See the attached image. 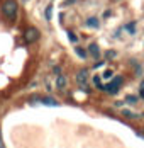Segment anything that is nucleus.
I'll return each instance as SVG.
<instances>
[{
    "mask_svg": "<svg viewBox=\"0 0 144 148\" xmlns=\"http://www.w3.org/2000/svg\"><path fill=\"white\" fill-rule=\"evenodd\" d=\"M0 148H5V143H3V138H2V131H0Z\"/></svg>",
    "mask_w": 144,
    "mask_h": 148,
    "instance_id": "a211bd4d",
    "label": "nucleus"
},
{
    "mask_svg": "<svg viewBox=\"0 0 144 148\" xmlns=\"http://www.w3.org/2000/svg\"><path fill=\"white\" fill-rule=\"evenodd\" d=\"M44 14H46V19H48V21H51V17H53V5H51V3L46 7V12H44Z\"/></svg>",
    "mask_w": 144,
    "mask_h": 148,
    "instance_id": "9b49d317",
    "label": "nucleus"
},
{
    "mask_svg": "<svg viewBox=\"0 0 144 148\" xmlns=\"http://www.w3.org/2000/svg\"><path fill=\"white\" fill-rule=\"evenodd\" d=\"M85 24L88 26V27H93V29H97L100 22H98V19H97V17H88V19H86V22H85Z\"/></svg>",
    "mask_w": 144,
    "mask_h": 148,
    "instance_id": "6e6552de",
    "label": "nucleus"
},
{
    "mask_svg": "<svg viewBox=\"0 0 144 148\" xmlns=\"http://www.w3.org/2000/svg\"><path fill=\"white\" fill-rule=\"evenodd\" d=\"M126 31H127V32H130V34H134V32H136V22H130V24H127V26H126Z\"/></svg>",
    "mask_w": 144,
    "mask_h": 148,
    "instance_id": "4468645a",
    "label": "nucleus"
},
{
    "mask_svg": "<svg viewBox=\"0 0 144 148\" xmlns=\"http://www.w3.org/2000/svg\"><path fill=\"white\" fill-rule=\"evenodd\" d=\"M100 78H102V77H98V75H95V77H93V84L97 85V89L103 90V84L100 82Z\"/></svg>",
    "mask_w": 144,
    "mask_h": 148,
    "instance_id": "9d476101",
    "label": "nucleus"
},
{
    "mask_svg": "<svg viewBox=\"0 0 144 148\" xmlns=\"http://www.w3.org/2000/svg\"><path fill=\"white\" fill-rule=\"evenodd\" d=\"M22 38H24V43L26 45H32V43H36L39 39V31L31 26V27H27V29L24 31V36Z\"/></svg>",
    "mask_w": 144,
    "mask_h": 148,
    "instance_id": "7ed1b4c3",
    "label": "nucleus"
},
{
    "mask_svg": "<svg viewBox=\"0 0 144 148\" xmlns=\"http://www.w3.org/2000/svg\"><path fill=\"white\" fill-rule=\"evenodd\" d=\"M139 97H141V99H144V89H141V92H139Z\"/></svg>",
    "mask_w": 144,
    "mask_h": 148,
    "instance_id": "412c9836",
    "label": "nucleus"
},
{
    "mask_svg": "<svg viewBox=\"0 0 144 148\" xmlns=\"http://www.w3.org/2000/svg\"><path fill=\"white\" fill-rule=\"evenodd\" d=\"M68 39H70L71 43H75V45L78 43V36H76V34H75L73 31H68Z\"/></svg>",
    "mask_w": 144,
    "mask_h": 148,
    "instance_id": "f8f14e48",
    "label": "nucleus"
},
{
    "mask_svg": "<svg viewBox=\"0 0 144 148\" xmlns=\"http://www.w3.org/2000/svg\"><path fill=\"white\" fill-rule=\"evenodd\" d=\"M117 56V53H115L114 49H109V51H105V58L107 60H112V58H115Z\"/></svg>",
    "mask_w": 144,
    "mask_h": 148,
    "instance_id": "2eb2a0df",
    "label": "nucleus"
},
{
    "mask_svg": "<svg viewBox=\"0 0 144 148\" xmlns=\"http://www.w3.org/2000/svg\"><path fill=\"white\" fill-rule=\"evenodd\" d=\"M36 102H41L44 106H51V107H58L59 106V102H58L56 99H53V97H37Z\"/></svg>",
    "mask_w": 144,
    "mask_h": 148,
    "instance_id": "39448f33",
    "label": "nucleus"
},
{
    "mask_svg": "<svg viewBox=\"0 0 144 148\" xmlns=\"http://www.w3.org/2000/svg\"><path fill=\"white\" fill-rule=\"evenodd\" d=\"M75 53H76V55H78L82 60L86 58V51L83 49V48H80V46H76V48H75Z\"/></svg>",
    "mask_w": 144,
    "mask_h": 148,
    "instance_id": "1a4fd4ad",
    "label": "nucleus"
},
{
    "mask_svg": "<svg viewBox=\"0 0 144 148\" xmlns=\"http://www.w3.org/2000/svg\"><path fill=\"white\" fill-rule=\"evenodd\" d=\"M126 102L136 104V102H137V97H136V95H127V97H126Z\"/></svg>",
    "mask_w": 144,
    "mask_h": 148,
    "instance_id": "dca6fc26",
    "label": "nucleus"
},
{
    "mask_svg": "<svg viewBox=\"0 0 144 148\" xmlns=\"http://www.w3.org/2000/svg\"><path fill=\"white\" fill-rule=\"evenodd\" d=\"M17 12H19V5H17L15 0H5L2 3V14L5 15L9 21H15Z\"/></svg>",
    "mask_w": 144,
    "mask_h": 148,
    "instance_id": "f257e3e1",
    "label": "nucleus"
},
{
    "mask_svg": "<svg viewBox=\"0 0 144 148\" xmlns=\"http://www.w3.org/2000/svg\"><path fill=\"white\" fill-rule=\"evenodd\" d=\"M73 2H76V0H66V2H65V5H71Z\"/></svg>",
    "mask_w": 144,
    "mask_h": 148,
    "instance_id": "aec40b11",
    "label": "nucleus"
},
{
    "mask_svg": "<svg viewBox=\"0 0 144 148\" xmlns=\"http://www.w3.org/2000/svg\"><path fill=\"white\" fill-rule=\"evenodd\" d=\"M141 89H144V80H143V84H141Z\"/></svg>",
    "mask_w": 144,
    "mask_h": 148,
    "instance_id": "4be33fe9",
    "label": "nucleus"
},
{
    "mask_svg": "<svg viewBox=\"0 0 144 148\" xmlns=\"http://www.w3.org/2000/svg\"><path fill=\"white\" fill-rule=\"evenodd\" d=\"M56 87L59 90H63V89H66V77L65 75H58V78H56Z\"/></svg>",
    "mask_w": 144,
    "mask_h": 148,
    "instance_id": "0eeeda50",
    "label": "nucleus"
},
{
    "mask_svg": "<svg viewBox=\"0 0 144 148\" xmlns=\"http://www.w3.org/2000/svg\"><path fill=\"white\" fill-rule=\"evenodd\" d=\"M53 72H54L56 75H59V73H61V68H59V66H54V68H53Z\"/></svg>",
    "mask_w": 144,
    "mask_h": 148,
    "instance_id": "6ab92c4d",
    "label": "nucleus"
},
{
    "mask_svg": "<svg viewBox=\"0 0 144 148\" xmlns=\"http://www.w3.org/2000/svg\"><path fill=\"white\" fill-rule=\"evenodd\" d=\"M122 82H124V78L119 75V77H115L114 80L110 82V84H107V85H103V90L107 92V94H110V95H115L119 89H120V85H122Z\"/></svg>",
    "mask_w": 144,
    "mask_h": 148,
    "instance_id": "f03ea898",
    "label": "nucleus"
},
{
    "mask_svg": "<svg viewBox=\"0 0 144 148\" xmlns=\"http://www.w3.org/2000/svg\"><path fill=\"white\" fill-rule=\"evenodd\" d=\"M88 77H90V73H88V68H82V70H78L76 72V84L80 85V87H83L85 89V85L88 84Z\"/></svg>",
    "mask_w": 144,
    "mask_h": 148,
    "instance_id": "20e7f679",
    "label": "nucleus"
},
{
    "mask_svg": "<svg viewBox=\"0 0 144 148\" xmlns=\"http://www.w3.org/2000/svg\"><path fill=\"white\" fill-rule=\"evenodd\" d=\"M122 114H124L126 118H141V114H134L132 111H122Z\"/></svg>",
    "mask_w": 144,
    "mask_h": 148,
    "instance_id": "ddd939ff",
    "label": "nucleus"
},
{
    "mask_svg": "<svg viewBox=\"0 0 144 148\" xmlns=\"http://www.w3.org/2000/svg\"><path fill=\"white\" fill-rule=\"evenodd\" d=\"M24 2H29V0H24Z\"/></svg>",
    "mask_w": 144,
    "mask_h": 148,
    "instance_id": "5701e85b",
    "label": "nucleus"
},
{
    "mask_svg": "<svg viewBox=\"0 0 144 148\" xmlns=\"http://www.w3.org/2000/svg\"><path fill=\"white\" fill-rule=\"evenodd\" d=\"M88 53H90V56L92 58H98L100 56V48H98V45L97 43H90V46H88Z\"/></svg>",
    "mask_w": 144,
    "mask_h": 148,
    "instance_id": "423d86ee",
    "label": "nucleus"
},
{
    "mask_svg": "<svg viewBox=\"0 0 144 148\" xmlns=\"http://www.w3.org/2000/svg\"><path fill=\"white\" fill-rule=\"evenodd\" d=\"M112 75H114V72H112V70H105V72H103V75H102V78H112Z\"/></svg>",
    "mask_w": 144,
    "mask_h": 148,
    "instance_id": "f3484780",
    "label": "nucleus"
}]
</instances>
